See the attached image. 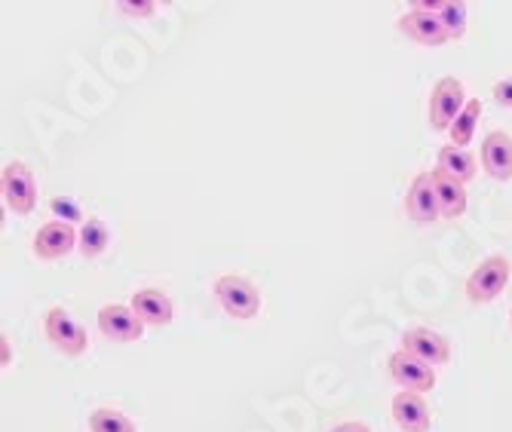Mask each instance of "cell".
Wrapping results in <instances>:
<instances>
[{
  "label": "cell",
  "mask_w": 512,
  "mask_h": 432,
  "mask_svg": "<svg viewBox=\"0 0 512 432\" xmlns=\"http://www.w3.org/2000/svg\"><path fill=\"white\" fill-rule=\"evenodd\" d=\"M439 19H442L451 40H460L463 34H467V4H463V0H448L445 10L439 13Z\"/></svg>",
  "instance_id": "obj_20"
},
{
  "label": "cell",
  "mask_w": 512,
  "mask_h": 432,
  "mask_svg": "<svg viewBox=\"0 0 512 432\" xmlns=\"http://www.w3.org/2000/svg\"><path fill=\"white\" fill-rule=\"evenodd\" d=\"M4 365H10V338L4 334Z\"/></svg>",
  "instance_id": "obj_25"
},
{
  "label": "cell",
  "mask_w": 512,
  "mask_h": 432,
  "mask_svg": "<svg viewBox=\"0 0 512 432\" xmlns=\"http://www.w3.org/2000/svg\"><path fill=\"white\" fill-rule=\"evenodd\" d=\"M393 420L402 432H430L433 426L430 408L421 399V393H405V390H399L393 399Z\"/></svg>",
  "instance_id": "obj_13"
},
{
  "label": "cell",
  "mask_w": 512,
  "mask_h": 432,
  "mask_svg": "<svg viewBox=\"0 0 512 432\" xmlns=\"http://www.w3.org/2000/svg\"><path fill=\"white\" fill-rule=\"evenodd\" d=\"M399 31L405 37H411L414 43H424V46H442L451 40L439 13H424V10H408L399 19Z\"/></svg>",
  "instance_id": "obj_11"
},
{
  "label": "cell",
  "mask_w": 512,
  "mask_h": 432,
  "mask_svg": "<svg viewBox=\"0 0 512 432\" xmlns=\"http://www.w3.org/2000/svg\"><path fill=\"white\" fill-rule=\"evenodd\" d=\"M99 331L105 334L108 341L132 344V341H142L145 322L135 316V310H132V307L108 304V307H102V310H99Z\"/></svg>",
  "instance_id": "obj_8"
},
{
  "label": "cell",
  "mask_w": 512,
  "mask_h": 432,
  "mask_svg": "<svg viewBox=\"0 0 512 432\" xmlns=\"http://www.w3.org/2000/svg\"><path fill=\"white\" fill-rule=\"evenodd\" d=\"M402 350H408L411 356H417L427 365H445L451 359V347L448 341L442 338L439 331H430V328H408L402 334Z\"/></svg>",
  "instance_id": "obj_10"
},
{
  "label": "cell",
  "mask_w": 512,
  "mask_h": 432,
  "mask_svg": "<svg viewBox=\"0 0 512 432\" xmlns=\"http://www.w3.org/2000/svg\"><path fill=\"white\" fill-rule=\"evenodd\" d=\"M43 328H46V338L53 341V347H59L65 356H80L89 347L86 328L65 307H53L50 313H46Z\"/></svg>",
  "instance_id": "obj_5"
},
{
  "label": "cell",
  "mask_w": 512,
  "mask_h": 432,
  "mask_svg": "<svg viewBox=\"0 0 512 432\" xmlns=\"http://www.w3.org/2000/svg\"><path fill=\"white\" fill-rule=\"evenodd\" d=\"M329 432H371L365 423H359V420H347V423H338L335 429H329Z\"/></svg>",
  "instance_id": "obj_24"
},
{
  "label": "cell",
  "mask_w": 512,
  "mask_h": 432,
  "mask_svg": "<svg viewBox=\"0 0 512 432\" xmlns=\"http://www.w3.org/2000/svg\"><path fill=\"white\" fill-rule=\"evenodd\" d=\"M405 212L414 224H433L436 218H442V206H439L430 172H421L411 181L408 194H405Z\"/></svg>",
  "instance_id": "obj_9"
},
{
  "label": "cell",
  "mask_w": 512,
  "mask_h": 432,
  "mask_svg": "<svg viewBox=\"0 0 512 432\" xmlns=\"http://www.w3.org/2000/svg\"><path fill=\"white\" fill-rule=\"evenodd\" d=\"M212 292H215V301L224 307V313L234 319H252L261 310V292L240 273L218 276Z\"/></svg>",
  "instance_id": "obj_1"
},
{
  "label": "cell",
  "mask_w": 512,
  "mask_h": 432,
  "mask_svg": "<svg viewBox=\"0 0 512 432\" xmlns=\"http://www.w3.org/2000/svg\"><path fill=\"white\" fill-rule=\"evenodd\" d=\"M509 258L503 255H491L485 258L467 279V298L473 304H491L503 295V288L509 285Z\"/></svg>",
  "instance_id": "obj_2"
},
{
  "label": "cell",
  "mask_w": 512,
  "mask_h": 432,
  "mask_svg": "<svg viewBox=\"0 0 512 432\" xmlns=\"http://www.w3.org/2000/svg\"><path fill=\"white\" fill-rule=\"evenodd\" d=\"M433 187H436V197H439V206H442V218L454 221L467 212V187L463 181L445 175L442 169H433Z\"/></svg>",
  "instance_id": "obj_15"
},
{
  "label": "cell",
  "mask_w": 512,
  "mask_h": 432,
  "mask_svg": "<svg viewBox=\"0 0 512 432\" xmlns=\"http://www.w3.org/2000/svg\"><path fill=\"white\" fill-rule=\"evenodd\" d=\"M132 310L145 325H157V328H166L172 322V313H175L169 295L160 292V288H142V292H135Z\"/></svg>",
  "instance_id": "obj_14"
},
{
  "label": "cell",
  "mask_w": 512,
  "mask_h": 432,
  "mask_svg": "<svg viewBox=\"0 0 512 432\" xmlns=\"http://www.w3.org/2000/svg\"><path fill=\"white\" fill-rule=\"evenodd\" d=\"M80 243V230L68 221H46L37 233H34V255L40 261H56L74 252V246Z\"/></svg>",
  "instance_id": "obj_7"
},
{
  "label": "cell",
  "mask_w": 512,
  "mask_h": 432,
  "mask_svg": "<svg viewBox=\"0 0 512 432\" xmlns=\"http://www.w3.org/2000/svg\"><path fill=\"white\" fill-rule=\"evenodd\" d=\"M390 377L399 383L405 393H430L436 387V371L433 365L421 362L417 356H411L408 350H396L390 356Z\"/></svg>",
  "instance_id": "obj_6"
},
{
  "label": "cell",
  "mask_w": 512,
  "mask_h": 432,
  "mask_svg": "<svg viewBox=\"0 0 512 432\" xmlns=\"http://www.w3.org/2000/svg\"><path fill=\"white\" fill-rule=\"evenodd\" d=\"M0 184H4V203L13 215H28L37 206V181H34V172L22 160H13L4 166Z\"/></svg>",
  "instance_id": "obj_4"
},
{
  "label": "cell",
  "mask_w": 512,
  "mask_h": 432,
  "mask_svg": "<svg viewBox=\"0 0 512 432\" xmlns=\"http://www.w3.org/2000/svg\"><path fill=\"white\" fill-rule=\"evenodd\" d=\"M482 169L494 181H509L512 178V135L506 132H491L482 141Z\"/></svg>",
  "instance_id": "obj_12"
},
{
  "label": "cell",
  "mask_w": 512,
  "mask_h": 432,
  "mask_svg": "<svg viewBox=\"0 0 512 432\" xmlns=\"http://www.w3.org/2000/svg\"><path fill=\"white\" fill-rule=\"evenodd\" d=\"M50 206H53V212H56V221H68V224L80 221V209L74 206V200H68V197H56ZM80 224H83V221H80Z\"/></svg>",
  "instance_id": "obj_22"
},
{
  "label": "cell",
  "mask_w": 512,
  "mask_h": 432,
  "mask_svg": "<svg viewBox=\"0 0 512 432\" xmlns=\"http://www.w3.org/2000/svg\"><path fill=\"white\" fill-rule=\"evenodd\" d=\"M92 432H135V423L117 408H96L89 414Z\"/></svg>",
  "instance_id": "obj_19"
},
{
  "label": "cell",
  "mask_w": 512,
  "mask_h": 432,
  "mask_svg": "<svg viewBox=\"0 0 512 432\" xmlns=\"http://www.w3.org/2000/svg\"><path fill=\"white\" fill-rule=\"evenodd\" d=\"M491 95H494V102H497V105L512 108V77L497 80V83H494V89H491Z\"/></svg>",
  "instance_id": "obj_23"
},
{
  "label": "cell",
  "mask_w": 512,
  "mask_h": 432,
  "mask_svg": "<svg viewBox=\"0 0 512 432\" xmlns=\"http://www.w3.org/2000/svg\"><path fill=\"white\" fill-rule=\"evenodd\" d=\"M120 13L123 16H135V19H145V16H154L157 4L154 0H120Z\"/></svg>",
  "instance_id": "obj_21"
},
{
  "label": "cell",
  "mask_w": 512,
  "mask_h": 432,
  "mask_svg": "<svg viewBox=\"0 0 512 432\" xmlns=\"http://www.w3.org/2000/svg\"><path fill=\"white\" fill-rule=\"evenodd\" d=\"M482 111H485V105H482L479 99H470L467 108L460 111V117L454 120V126H451V132H448L454 148H467V144L473 141L476 126H479V120H482Z\"/></svg>",
  "instance_id": "obj_18"
},
{
  "label": "cell",
  "mask_w": 512,
  "mask_h": 432,
  "mask_svg": "<svg viewBox=\"0 0 512 432\" xmlns=\"http://www.w3.org/2000/svg\"><path fill=\"white\" fill-rule=\"evenodd\" d=\"M509 319H512V313H509Z\"/></svg>",
  "instance_id": "obj_26"
},
{
  "label": "cell",
  "mask_w": 512,
  "mask_h": 432,
  "mask_svg": "<svg viewBox=\"0 0 512 432\" xmlns=\"http://www.w3.org/2000/svg\"><path fill=\"white\" fill-rule=\"evenodd\" d=\"M467 102L470 99L463 95V83L457 77H442L430 95V126L436 132H451L454 120L467 108Z\"/></svg>",
  "instance_id": "obj_3"
},
{
  "label": "cell",
  "mask_w": 512,
  "mask_h": 432,
  "mask_svg": "<svg viewBox=\"0 0 512 432\" xmlns=\"http://www.w3.org/2000/svg\"><path fill=\"white\" fill-rule=\"evenodd\" d=\"M108 243H111V230H108V224L102 221V218H96V215H89L83 224H80V255L83 258H99L105 249H108Z\"/></svg>",
  "instance_id": "obj_17"
},
{
  "label": "cell",
  "mask_w": 512,
  "mask_h": 432,
  "mask_svg": "<svg viewBox=\"0 0 512 432\" xmlns=\"http://www.w3.org/2000/svg\"><path fill=\"white\" fill-rule=\"evenodd\" d=\"M436 169H442L445 175H451V178H457V181L467 184L470 178H476L479 163H476V157H473L467 148H454V144L448 141L445 148H439V163H436Z\"/></svg>",
  "instance_id": "obj_16"
}]
</instances>
